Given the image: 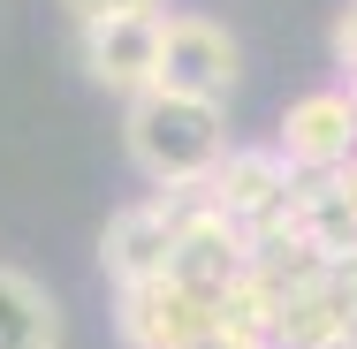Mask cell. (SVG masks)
<instances>
[{"label":"cell","mask_w":357,"mask_h":349,"mask_svg":"<svg viewBox=\"0 0 357 349\" xmlns=\"http://www.w3.org/2000/svg\"><path fill=\"white\" fill-rule=\"evenodd\" d=\"M342 349H357V334H350V342H342Z\"/></svg>","instance_id":"cell-15"},{"label":"cell","mask_w":357,"mask_h":349,"mask_svg":"<svg viewBox=\"0 0 357 349\" xmlns=\"http://www.w3.org/2000/svg\"><path fill=\"white\" fill-rule=\"evenodd\" d=\"M69 15H99V8H167V0H61Z\"/></svg>","instance_id":"cell-10"},{"label":"cell","mask_w":357,"mask_h":349,"mask_svg":"<svg viewBox=\"0 0 357 349\" xmlns=\"http://www.w3.org/2000/svg\"><path fill=\"white\" fill-rule=\"evenodd\" d=\"M335 183H342V198H350V205H357V152H350V160H342V167H335Z\"/></svg>","instance_id":"cell-12"},{"label":"cell","mask_w":357,"mask_h":349,"mask_svg":"<svg viewBox=\"0 0 357 349\" xmlns=\"http://www.w3.org/2000/svg\"><path fill=\"white\" fill-rule=\"evenodd\" d=\"M198 198L213 212H228L236 228L266 235V228L289 212V198H296V167L282 160V144H228L213 160V175L198 183Z\"/></svg>","instance_id":"cell-4"},{"label":"cell","mask_w":357,"mask_h":349,"mask_svg":"<svg viewBox=\"0 0 357 349\" xmlns=\"http://www.w3.org/2000/svg\"><path fill=\"white\" fill-rule=\"evenodd\" d=\"M236 76H243V46L228 38V23L198 15V8H175V15H167V31H160V84H167V91H190V99H220V107H228Z\"/></svg>","instance_id":"cell-6"},{"label":"cell","mask_w":357,"mask_h":349,"mask_svg":"<svg viewBox=\"0 0 357 349\" xmlns=\"http://www.w3.org/2000/svg\"><path fill=\"white\" fill-rule=\"evenodd\" d=\"M220 349H274L266 334H243V327H220Z\"/></svg>","instance_id":"cell-11"},{"label":"cell","mask_w":357,"mask_h":349,"mask_svg":"<svg viewBox=\"0 0 357 349\" xmlns=\"http://www.w3.org/2000/svg\"><path fill=\"white\" fill-rule=\"evenodd\" d=\"M350 99H357V76H350Z\"/></svg>","instance_id":"cell-14"},{"label":"cell","mask_w":357,"mask_h":349,"mask_svg":"<svg viewBox=\"0 0 357 349\" xmlns=\"http://www.w3.org/2000/svg\"><path fill=\"white\" fill-rule=\"evenodd\" d=\"M228 144L236 137H228L220 99H190V91H167V84L122 99V152L144 175V190H198Z\"/></svg>","instance_id":"cell-1"},{"label":"cell","mask_w":357,"mask_h":349,"mask_svg":"<svg viewBox=\"0 0 357 349\" xmlns=\"http://www.w3.org/2000/svg\"><path fill=\"white\" fill-rule=\"evenodd\" d=\"M183 205H190V190H144L130 205H114L107 228H99V274L114 288H137V281L167 274L175 235H183Z\"/></svg>","instance_id":"cell-3"},{"label":"cell","mask_w":357,"mask_h":349,"mask_svg":"<svg viewBox=\"0 0 357 349\" xmlns=\"http://www.w3.org/2000/svg\"><path fill=\"white\" fill-rule=\"evenodd\" d=\"M350 8H357V0H350Z\"/></svg>","instance_id":"cell-16"},{"label":"cell","mask_w":357,"mask_h":349,"mask_svg":"<svg viewBox=\"0 0 357 349\" xmlns=\"http://www.w3.org/2000/svg\"><path fill=\"white\" fill-rule=\"evenodd\" d=\"M213 327H220V304L198 296L190 281H175V274L114 288V334H122V349H175V342L213 334Z\"/></svg>","instance_id":"cell-5"},{"label":"cell","mask_w":357,"mask_h":349,"mask_svg":"<svg viewBox=\"0 0 357 349\" xmlns=\"http://www.w3.org/2000/svg\"><path fill=\"white\" fill-rule=\"evenodd\" d=\"M274 144L296 175H335L342 160L357 152V99L350 84H319L304 99H289L282 122H274Z\"/></svg>","instance_id":"cell-7"},{"label":"cell","mask_w":357,"mask_h":349,"mask_svg":"<svg viewBox=\"0 0 357 349\" xmlns=\"http://www.w3.org/2000/svg\"><path fill=\"white\" fill-rule=\"evenodd\" d=\"M327 46H335V69H342V84L357 76V8L342 0L335 8V31H327Z\"/></svg>","instance_id":"cell-9"},{"label":"cell","mask_w":357,"mask_h":349,"mask_svg":"<svg viewBox=\"0 0 357 349\" xmlns=\"http://www.w3.org/2000/svg\"><path fill=\"white\" fill-rule=\"evenodd\" d=\"M0 349H61V304L23 266H0Z\"/></svg>","instance_id":"cell-8"},{"label":"cell","mask_w":357,"mask_h":349,"mask_svg":"<svg viewBox=\"0 0 357 349\" xmlns=\"http://www.w3.org/2000/svg\"><path fill=\"white\" fill-rule=\"evenodd\" d=\"M175 349H220V327H213V334H198V342H175Z\"/></svg>","instance_id":"cell-13"},{"label":"cell","mask_w":357,"mask_h":349,"mask_svg":"<svg viewBox=\"0 0 357 349\" xmlns=\"http://www.w3.org/2000/svg\"><path fill=\"white\" fill-rule=\"evenodd\" d=\"M160 31L167 8H99L76 15V69L91 76L107 99H137L160 84Z\"/></svg>","instance_id":"cell-2"}]
</instances>
